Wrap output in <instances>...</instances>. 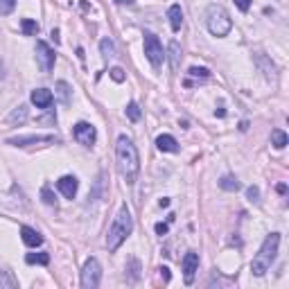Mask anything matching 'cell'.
Returning <instances> with one entry per match:
<instances>
[{"mask_svg": "<svg viewBox=\"0 0 289 289\" xmlns=\"http://www.w3.org/2000/svg\"><path fill=\"white\" fill-rule=\"evenodd\" d=\"M36 61L41 66L43 72H50L55 68V61H57V55L45 41H36Z\"/></svg>", "mask_w": 289, "mask_h": 289, "instance_id": "ba28073f", "label": "cell"}, {"mask_svg": "<svg viewBox=\"0 0 289 289\" xmlns=\"http://www.w3.org/2000/svg\"><path fill=\"white\" fill-rule=\"evenodd\" d=\"M72 136L84 147H93L95 140H98V131H95V127L90 122H77L75 129H72Z\"/></svg>", "mask_w": 289, "mask_h": 289, "instance_id": "52a82bcc", "label": "cell"}, {"mask_svg": "<svg viewBox=\"0 0 289 289\" xmlns=\"http://www.w3.org/2000/svg\"><path fill=\"white\" fill-rule=\"evenodd\" d=\"M100 50H102L104 59L115 57V45H113V41H111V38H102V41H100Z\"/></svg>", "mask_w": 289, "mask_h": 289, "instance_id": "cb8c5ba5", "label": "cell"}, {"mask_svg": "<svg viewBox=\"0 0 289 289\" xmlns=\"http://www.w3.org/2000/svg\"><path fill=\"white\" fill-rule=\"evenodd\" d=\"M7 122L14 124V127H16V124H25L27 122V107H25V104H21V107L14 109L12 113H9Z\"/></svg>", "mask_w": 289, "mask_h": 289, "instance_id": "e0dca14e", "label": "cell"}, {"mask_svg": "<svg viewBox=\"0 0 289 289\" xmlns=\"http://www.w3.org/2000/svg\"><path fill=\"white\" fill-rule=\"evenodd\" d=\"M235 5H237L239 12H249L251 9V0H235Z\"/></svg>", "mask_w": 289, "mask_h": 289, "instance_id": "1f68e13d", "label": "cell"}, {"mask_svg": "<svg viewBox=\"0 0 289 289\" xmlns=\"http://www.w3.org/2000/svg\"><path fill=\"white\" fill-rule=\"evenodd\" d=\"M57 98L61 100V104L68 107L70 104V86L66 81H57Z\"/></svg>", "mask_w": 289, "mask_h": 289, "instance_id": "44dd1931", "label": "cell"}, {"mask_svg": "<svg viewBox=\"0 0 289 289\" xmlns=\"http://www.w3.org/2000/svg\"><path fill=\"white\" fill-rule=\"evenodd\" d=\"M21 30L25 36H36L38 34V23L32 21V18H23L21 21Z\"/></svg>", "mask_w": 289, "mask_h": 289, "instance_id": "7402d4cb", "label": "cell"}, {"mask_svg": "<svg viewBox=\"0 0 289 289\" xmlns=\"http://www.w3.org/2000/svg\"><path fill=\"white\" fill-rule=\"evenodd\" d=\"M287 142H289L287 133L282 131V129H273V131H271V144H273V147H276V149H285Z\"/></svg>", "mask_w": 289, "mask_h": 289, "instance_id": "ac0fdd59", "label": "cell"}, {"mask_svg": "<svg viewBox=\"0 0 289 289\" xmlns=\"http://www.w3.org/2000/svg\"><path fill=\"white\" fill-rule=\"evenodd\" d=\"M127 118L131 120V122H138V120H140V107H138L136 102L127 104Z\"/></svg>", "mask_w": 289, "mask_h": 289, "instance_id": "484cf974", "label": "cell"}, {"mask_svg": "<svg viewBox=\"0 0 289 289\" xmlns=\"http://www.w3.org/2000/svg\"><path fill=\"white\" fill-rule=\"evenodd\" d=\"M219 187H221V190H228V192H237L242 185H239V181L235 179V176L226 174V176H221V179H219Z\"/></svg>", "mask_w": 289, "mask_h": 289, "instance_id": "ffe728a7", "label": "cell"}, {"mask_svg": "<svg viewBox=\"0 0 289 289\" xmlns=\"http://www.w3.org/2000/svg\"><path fill=\"white\" fill-rule=\"evenodd\" d=\"M52 38H55V43H59V30H52Z\"/></svg>", "mask_w": 289, "mask_h": 289, "instance_id": "8d00e7d4", "label": "cell"}, {"mask_svg": "<svg viewBox=\"0 0 289 289\" xmlns=\"http://www.w3.org/2000/svg\"><path fill=\"white\" fill-rule=\"evenodd\" d=\"M5 68H3V64H0V79H3V77H5V72H3Z\"/></svg>", "mask_w": 289, "mask_h": 289, "instance_id": "f35d334b", "label": "cell"}, {"mask_svg": "<svg viewBox=\"0 0 289 289\" xmlns=\"http://www.w3.org/2000/svg\"><path fill=\"white\" fill-rule=\"evenodd\" d=\"M16 287H18V280L12 276V271L3 269L0 271V289H16Z\"/></svg>", "mask_w": 289, "mask_h": 289, "instance_id": "d6986e66", "label": "cell"}, {"mask_svg": "<svg viewBox=\"0 0 289 289\" xmlns=\"http://www.w3.org/2000/svg\"><path fill=\"white\" fill-rule=\"evenodd\" d=\"M57 187H59V192L66 197V199H75L77 187H79V181H77L75 176L66 174V176H61V179L57 181Z\"/></svg>", "mask_w": 289, "mask_h": 289, "instance_id": "7c38bea8", "label": "cell"}, {"mask_svg": "<svg viewBox=\"0 0 289 289\" xmlns=\"http://www.w3.org/2000/svg\"><path fill=\"white\" fill-rule=\"evenodd\" d=\"M167 52H170V66H172V70H179V66H181V45H179V41H174L172 38L170 41V45H167Z\"/></svg>", "mask_w": 289, "mask_h": 289, "instance_id": "2e32d148", "label": "cell"}, {"mask_svg": "<svg viewBox=\"0 0 289 289\" xmlns=\"http://www.w3.org/2000/svg\"><path fill=\"white\" fill-rule=\"evenodd\" d=\"M276 190H278V195H285V192H287V185H285V183H278Z\"/></svg>", "mask_w": 289, "mask_h": 289, "instance_id": "e575fe53", "label": "cell"}, {"mask_svg": "<svg viewBox=\"0 0 289 289\" xmlns=\"http://www.w3.org/2000/svg\"><path fill=\"white\" fill-rule=\"evenodd\" d=\"M156 233L158 235H165L167 233V224H156Z\"/></svg>", "mask_w": 289, "mask_h": 289, "instance_id": "836d02e7", "label": "cell"}, {"mask_svg": "<svg viewBox=\"0 0 289 289\" xmlns=\"http://www.w3.org/2000/svg\"><path fill=\"white\" fill-rule=\"evenodd\" d=\"M278 247H280V235L278 233H271L264 237L262 247H260V251L255 253L253 262H251L253 276H264V273L271 269L273 260H276V255H278Z\"/></svg>", "mask_w": 289, "mask_h": 289, "instance_id": "3957f363", "label": "cell"}, {"mask_svg": "<svg viewBox=\"0 0 289 289\" xmlns=\"http://www.w3.org/2000/svg\"><path fill=\"white\" fill-rule=\"evenodd\" d=\"M129 282H136L138 278H140V262H138L136 258H131L129 260Z\"/></svg>", "mask_w": 289, "mask_h": 289, "instance_id": "d4e9b609", "label": "cell"}, {"mask_svg": "<svg viewBox=\"0 0 289 289\" xmlns=\"http://www.w3.org/2000/svg\"><path fill=\"white\" fill-rule=\"evenodd\" d=\"M170 206V199H161V208H167Z\"/></svg>", "mask_w": 289, "mask_h": 289, "instance_id": "74e56055", "label": "cell"}, {"mask_svg": "<svg viewBox=\"0 0 289 289\" xmlns=\"http://www.w3.org/2000/svg\"><path fill=\"white\" fill-rule=\"evenodd\" d=\"M14 7H16V0H0V16H7V14H12Z\"/></svg>", "mask_w": 289, "mask_h": 289, "instance_id": "83f0119b", "label": "cell"}, {"mask_svg": "<svg viewBox=\"0 0 289 289\" xmlns=\"http://www.w3.org/2000/svg\"><path fill=\"white\" fill-rule=\"evenodd\" d=\"M158 271H161V276H163V280H165V282H170V269H167V267H161V269H158Z\"/></svg>", "mask_w": 289, "mask_h": 289, "instance_id": "d6a6232c", "label": "cell"}, {"mask_svg": "<svg viewBox=\"0 0 289 289\" xmlns=\"http://www.w3.org/2000/svg\"><path fill=\"white\" fill-rule=\"evenodd\" d=\"M144 57H147L149 64H152L156 70L161 68L163 61H165V52H163L161 41H158V36L152 34V32L144 34Z\"/></svg>", "mask_w": 289, "mask_h": 289, "instance_id": "5b68a950", "label": "cell"}, {"mask_svg": "<svg viewBox=\"0 0 289 289\" xmlns=\"http://www.w3.org/2000/svg\"><path fill=\"white\" fill-rule=\"evenodd\" d=\"M187 75L195 77V79H208V77H210V70H208V68H197V66H192V68L187 70Z\"/></svg>", "mask_w": 289, "mask_h": 289, "instance_id": "4316f807", "label": "cell"}, {"mask_svg": "<svg viewBox=\"0 0 289 289\" xmlns=\"http://www.w3.org/2000/svg\"><path fill=\"white\" fill-rule=\"evenodd\" d=\"M100 280H102V267H100L98 258H88L84 262V269H81V287L95 289L100 287Z\"/></svg>", "mask_w": 289, "mask_h": 289, "instance_id": "8992f818", "label": "cell"}, {"mask_svg": "<svg viewBox=\"0 0 289 289\" xmlns=\"http://www.w3.org/2000/svg\"><path fill=\"white\" fill-rule=\"evenodd\" d=\"M21 239L27 244V247H32V249L41 247V242H43L41 235H38L34 228H30V226H23V228H21Z\"/></svg>", "mask_w": 289, "mask_h": 289, "instance_id": "5bb4252c", "label": "cell"}, {"mask_svg": "<svg viewBox=\"0 0 289 289\" xmlns=\"http://www.w3.org/2000/svg\"><path fill=\"white\" fill-rule=\"evenodd\" d=\"M38 142H57V138L55 136H16L7 140V144H14V147H27V144H38Z\"/></svg>", "mask_w": 289, "mask_h": 289, "instance_id": "8fae6325", "label": "cell"}, {"mask_svg": "<svg viewBox=\"0 0 289 289\" xmlns=\"http://www.w3.org/2000/svg\"><path fill=\"white\" fill-rule=\"evenodd\" d=\"M30 100H32V104H34L36 109L47 111L52 107V102H55V95H52L47 88H34L32 90V95H30Z\"/></svg>", "mask_w": 289, "mask_h": 289, "instance_id": "30bf717a", "label": "cell"}, {"mask_svg": "<svg viewBox=\"0 0 289 289\" xmlns=\"http://www.w3.org/2000/svg\"><path fill=\"white\" fill-rule=\"evenodd\" d=\"M25 262L27 264H50V253H27L25 255Z\"/></svg>", "mask_w": 289, "mask_h": 289, "instance_id": "603a6c76", "label": "cell"}, {"mask_svg": "<svg viewBox=\"0 0 289 289\" xmlns=\"http://www.w3.org/2000/svg\"><path fill=\"white\" fill-rule=\"evenodd\" d=\"M156 147L161 149V152H170V154L179 152V142H176V138L170 136V133H163V136H158L156 138Z\"/></svg>", "mask_w": 289, "mask_h": 289, "instance_id": "4fadbf2b", "label": "cell"}, {"mask_svg": "<svg viewBox=\"0 0 289 289\" xmlns=\"http://www.w3.org/2000/svg\"><path fill=\"white\" fill-rule=\"evenodd\" d=\"M208 30L213 36H226L233 30V21H230L224 7H219V5H210L208 7Z\"/></svg>", "mask_w": 289, "mask_h": 289, "instance_id": "277c9868", "label": "cell"}, {"mask_svg": "<svg viewBox=\"0 0 289 289\" xmlns=\"http://www.w3.org/2000/svg\"><path fill=\"white\" fill-rule=\"evenodd\" d=\"M131 230H133V217H131V213H129L127 206L122 204V206H120V210H118V215H115L113 224L109 226V233H107V247H109V251L111 253L118 251L120 244H122L124 239L131 235Z\"/></svg>", "mask_w": 289, "mask_h": 289, "instance_id": "7a4b0ae2", "label": "cell"}, {"mask_svg": "<svg viewBox=\"0 0 289 289\" xmlns=\"http://www.w3.org/2000/svg\"><path fill=\"white\" fill-rule=\"evenodd\" d=\"M247 199L251 201V204H260V187L258 185L247 187Z\"/></svg>", "mask_w": 289, "mask_h": 289, "instance_id": "f546056e", "label": "cell"}, {"mask_svg": "<svg viewBox=\"0 0 289 289\" xmlns=\"http://www.w3.org/2000/svg\"><path fill=\"white\" fill-rule=\"evenodd\" d=\"M41 199H43V204H47V206H57L55 195H52V190H50V187H47V185L41 190Z\"/></svg>", "mask_w": 289, "mask_h": 289, "instance_id": "f1b7e54d", "label": "cell"}, {"mask_svg": "<svg viewBox=\"0 0 289 289\" xmlns=\"http://www.w3.org/2000/svg\"><path fill=\"white\" fill-rule=\"evenodd\" d=\"M167 18H170V25L174 32L181 30L183 25V12H181V5H172L170 9H167Z\"/></svg>", "mask_w": 289, "mask_h": 289, "instance_id": "9a60e30c", "label": "cell"}, {"mask_svg": "<svg viewBox=\"0 0 289 289\" xmlns=\"http://www.w3.org/2000/svg\"><path fill=\"white\" fill-rule=\"evenodd\" d=\"M115 3H118V5H133L136 0H115Z\"/></svg>", "mask_w": 289, "mask_h": 289, "instance_id": "d590c367", "label": "cell"}, {"mask_svg": "<svg viewBox=\"0 0 289 289\" xmlns=\"http://www.w3.org/2000/svg\"><path fill=\"white\" fill-rule=\"evenodd\" d=\"M111 79L118 81V84L120 81H124V70L122 68H111Z\"/></svg>", "mask_w": 289, "mask_h": 289, "instance_id": "4dcf8cb0", "label": "cell"}, {"mask_svg": "<svg viewBox=\"0 0 289 289\" xmlns=\"http://www.w3.org/2000/svg\"><path fill=\"white\" fill-rule=\"evenodd\" d=\"M115 163H118V172L129 185H133L140 172V158H138V149L131 142V138L120 136L115 144Z\"/></svg>", "mask_w": 289, "mask_h": 289, "instance_id": "6da1fadb", "label": "cell"}, {"mask_svg": "<svg viewBox=\"0 0 289 289\" xmlns=\"http://www.w3.org/2000/svg\"><path fill=\"white\" fill-rule=\"evenodd\" d=\"M197 269H199V253L187 251L185 258H183V280H185V285H192V282H195Z\"/></svg>", "mask_w": 289, "mask_h": 289, "instance_id": "9c48e42d", "label": "cell"}]
</instances>
